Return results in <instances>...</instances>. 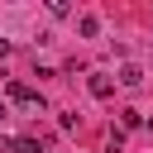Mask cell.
<instances>
[{
	"instance_id": "obj_1",
	"label": "cell",
	"mask_w": 153,
	"mask_h": 153,
	"mask_svg": "<svg viewBox=\"0 0 153 153\" xmlns=\"http://www.w3.org/2000/svg\"><path fill=\"white\" fill-rule=\"evenodd\" d=\"M10 100H14L19 110H29V115H38V110H43V96H38V91H29L24 81H10Z\"/></svg>"
},
{
	"instance_id": "obj_2",
	"label": "cell",
	"mask_w": 153,
	"mask_h": 153,
	"mask_svg": "<svg viewBox=\"0 0 153 153\" xmlns=\"http://www.w3.org/2000/svg\"><path fill=\"white\" fill-rule=\"evenodd\" d=\"M86 86H91V96H100V100H105V96H115V81H110V76H100V72H96Z\"/></svg>"
},
{
	"instance_id": "obj_3",
	"label": "cell",
	"mask_w": 153,
	"mask_h": 153,
	"mask_svg": "<svg viewBox=\"0 0 153 153\" xmlns=\"http://www.w3.org/2000/svg\"><path fill=\"white\" fill-rule=\"evenodd\" d=\"M76 29H81L86 38H96V33H100V19H96V14H81V19H76Z\"/></svg>"
},
{
	"instance_id": "obj_4",
	"label": "cell",
	"mask_w": 153,
	"mask_h": 153,
	"mask_svg": "<svg viewBox=\"0 0 153 153\" xmlns=\"http://www.w3.org/2000/svg\"><path fill=\"white\" fill-rule=\"evenodd\" d=\"M10 153H43L38 139H10Z\"/></svg>"
},
{
	"instance_id": "obj_5",
	"label": "cell",
	"mask_w": 153,
	"mask_h": 153,
	"mask_svg": "<svg viewBox=\"0 0 153 153\" xmlns=\"http://www.w3.org/2000/svg\"><path fill=\"white\" fill-rule=\"evenodd\" d=\"M139 81H143V72H139V67H134V62H129V67H124V72H120V86H139Z\"/></svg>"
},
{
	"instance_id": "obj_6",
	"label": "cell",
	"mask_w": 153,
	"mask_h": 153,
	"mask_svg": "<svg viewBox=\"0 0 153 153\" xmlns=\"http://www.w3.org/2000/svg\"><path fill=\"white\" fill-rule=\"evenodd\" d=\"M48 14H57V19H67V14H72V5H67V0H48Z\"/></svg>"
},
{
	"instance_id": "obj_7",
	"label": "cell",
	"mask_w": 153,
	"mask_h": 153,
	"mask_svg": "<svg viewBox=\"0 0 153 153\" xmlns=\"http://www.w3.org/2000/svg\"><path fill=\"white\" fill-rule=\"evenodd\" d=\"M5 57H10V38H0V62H5Z\"/></svg>"
},
{
	"instance_id": "obj_8",
	"label": "cell",
	"mask_w": 153,
	"mask_h": 153,
	"mask_svg": "<svg viewBox=\"0 0 153 153\" xmlns=\"http://www.w3.org/2000/svg\"><path fill=\"white\" fill-rule=\"evenodd\" d=\"M5 120H10V110H5V100H0V124H5Z\"/></svg>"
}]
</instances>
